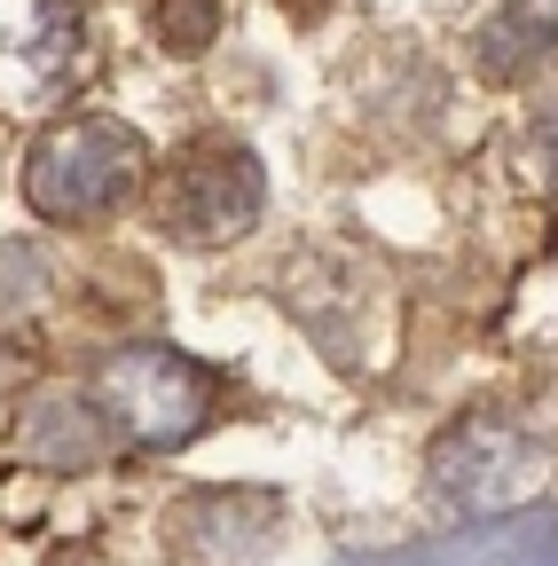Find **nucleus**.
<instances>
[{"label":"nucleus","instance_id":"obj_2","mask_svg":"<svg viewBox=\"0 0 558 566\" xmlns=\"http://www.w3.org/2000/svg\"><path fill=\"white\" fill-rule=\"evenodd\" d=\"M103 417L126 457H173L189 449L204 424H213V370L189 363L181 346H158V338H134V346H110L103 363L87 370Z\"/></svg>","mask_w":558,"mask_h":566},{"label":"nucleus","instance_id":"obj_3","mask_svg":"<svg viewBox=\"0 0 558 566\" xmlns=\"http://www.w3.org/2000/svg\"><path fill=\"white\" fill-rule=\"evenodd\" d=\"M150 197V229L166 244H189V252H221V244H244L267 212V174L244 142H189L158 166V181L143 189Z\"/></svg>","mask_w":558,"mask_h":566},{"label":"nucleus","instance_id":"obj_1","mask_svg":"<svg viewBox=\"0 0 558 566\" xmlns=\"http://www.w3.org/2000/svg\"><path fill=\"white\" fill-rule=\"evenodd\" d=\"M150 189V142L110 111H63L24 150V205L55 229H95Z\"/></svg>","mask_w":558,"mask_h":566},{"label":"nucleus","instance_id":"obj_8","mask_svg":"<svg viewBox=\"0 0 558 566\" xmlns=\"http://www.w3.org/2000/svg\"><path fill=\"white\" fill-rule=\"evenodd\" d=\"M275 535V504L267 495H244V488H221V495H189L173 512V543L204 566H229V558H252L260 543Z\"/></svg>","mask_w":558,"mask_h":566},{"label":"nucleus","instance_id":"obj_10","mask_svg":"<svg viewBox=\"0 0 558 566\" xmlns=\"http://www.w3.org/2000/svg\"><path fill=\"white\" fill-rule=\"evenodd\" d=\"M519 181H527L543 205H558V103H543V111L527 118V134H519Z\"/></svg>","mask_w":558,"mask_h":566},{"label":"nucleus","instance_id":"obj_7","mask_svg":"<svg viewBox=\"0 0 558 566\" xmlns=\"http://www.w3.org/2000/svg\"><path fill=\"white\" fill-rule=\"evenodd\" d=\"M550 63H558V9L550 0H504V9L472 32V71L487 87H527Z\"/></svg>","mask_w":558,"mask_h":566},{"label":"nucleus","instance_id":"obj_6","mask_svg":"<svg viewBox=\"0 0 558 566\" xmlns=\"http://www.w3.org/2000/svg\"><path fill=\"white\" fill-rule=\"evenodd\" d=\"M9 449H17L24 464H40V472H95V464L126 457L87 378L24 394V401H17V424H9Z\"/></svg>","mask_w":558,"mask_h":566},{"label":"nucleus","instance_id":"obj_9","mask_svg":"<svg viewBox=\"0 0 558 566\" xmlns=\"http://www.w3.org/2000/svg\"><path fill=\"white\" fill-rule=\"evenodd\" d=\"M143 24L166 55H204L221 40V0H143Z\"/></svg>","mask_w":558,"mask_h":566},{"label":"nucleus","instance_id":"obj_4","mask_svg":"<svg viewBox=\"0 0 558 566\" xmlns=\"http://www.w3.org/2000/svg\"><path fill=\"white\" fill-rule=\"evenodd\" d=\"M103 63V24L87 0H0V103L63 111Z\"/></svg>","mask_w":558,"mask_h":566},{"label":"nucleus","instance_id":"obj_5","mask_svg":"<svg viewBox=\"0 0 558 566\" xmlns=\"http://www.w3.org/2000/svg\"><path fill=\"white\" fill-rule=\"evenodd\" d=\"M543 472H550L543 441L527 433V424H512V417H464V424H449V433L433 441V464H425L441 512L527 504V495L543 488Z\"/></svg>","mask_w":558,"mask_h":566}]
</instances>
